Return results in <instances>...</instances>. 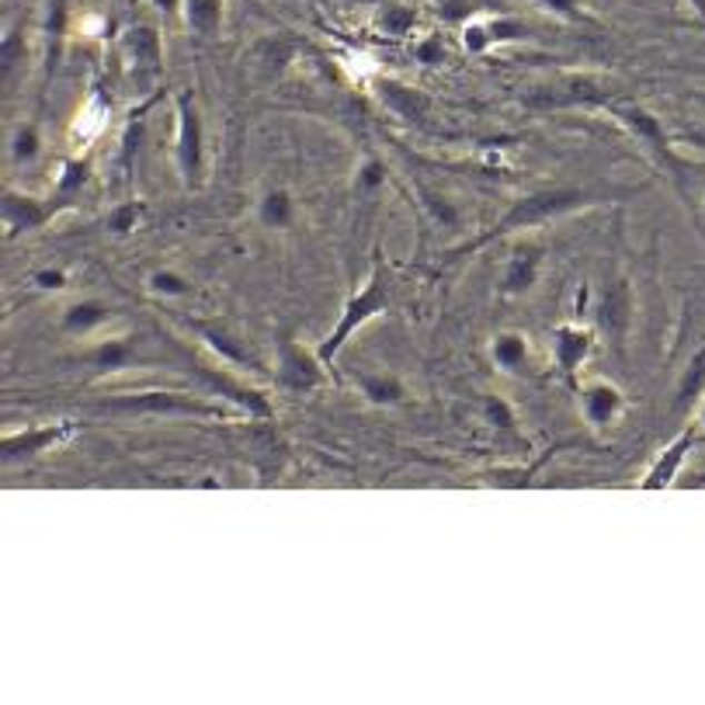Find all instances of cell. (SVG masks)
Here are the masks:
<instances>
[{
  "label": "cell",
  "mask_w": 705,
  "mask_h": 705,
  "mask_svg": "<svg viewBox=\"0 0 705 705\" xmlns=\"http://www.w3.org/2000/svg\"><path fill=\"white\" fill-rule=\"evenodd\" d=\"M618 199V191H602V188H577V185H553V188H535L528 195H522V199H515L512 206H507L504 216H497L490 227L479 234L476 240L463 244V247H453L445 254L448 261H459V258H469V254L484 250L504 237H515V234H528V230H539V227H549V222H559L567 216H577L584 209H595V206H605Z\"/></svg>",
  "instance_id": "cell-1"
},
{
  "label": "cell",
  "mask_w": 705,
  "mask_h": 705,
  "mask_svg": "<svg viewBox=\"0 0 705 705\" xmlns=\"http://www.w3.org/2000/svg\"><path fill=\"white\" fill-rule=\"evenodd\" d=\"M389 306H393V296H389V275H386L383 258H376L373 275L365 278V286L345 302L341 317H337V324L330 327V334L317 345L320 358H324L327 365H334V358L345 351V345L358 334V327H365V324H373L376 317L389 314Z\"/></svg>",
  "instance_id": "cell-2"
},
{
  "label": "cell",
  "mask_w": 705,
  "mask_h": 705,
  "mask_svg": "<svg viewBox=\"0 0 705 705\" xmlns=\"http://www.w3.org/2000/svg\"><path fill=\"white\" fill-rule=\"evenodd\" d=\"M105 414H153V417H209V420H230L247 417L244 410L219 407L199 397H188L178 389H136V393H116L95 404Z\"/></svg>",
  "instance_id": "cell-3"
},
{
  "label": "cell",
  "mask_w": 705,
  "mask_h": 705,
  "mask_svg": "<svg viewBox=\"0 0 705 705\" xmlns=\"http://www.w3.org/2000/svg\"><path fill=\"white\" fill-rule=\"evenodd\" d=\"M175 119H178V136H175L178 175L185 188H199L206 175V122L195 91H181L175 98Z\"/></svg>",
  "instance_id": "cell-4"
},
{
  "label": "cell",
  "mask_w": 705,
  "mask_h": 705,
  "mask_svg": "<svg viewBox=\"0 0 705 705\" xmlns=\"http://www.w3.org/2000/svg\"><path fill=\"white\" fill-rule=\"evenodd\" d=\"M275 379L289 393H314L327 383V361L320 358V351H309L292 330H278Z\"/></svg>",
  "instance_id": "cell-5"
},
{
  "label": "cell",
  "mask_w": 705,
  "mask_h": 705,
  "mask_svg": "<svg viewBox=\"0 0 705 705\" xmlns=\"http://www.w3.org/2000/svg\"><path fill=\"white\" fill-rule=\"evenodd\" d=\"M73 435H77V420H56V425L8 431L4 441H0V456H4V466L32 463V459H42L46 453H52V448H60L63 441H70Z\"/></svg>",
  "instance_id": "cell-6"
},
{
  "label": "cell",
  "mask_w": 705,
  "mask_h": 705,
  "mask_svg": "<svg viewBox=\"0 0 705 705\" xmlns=\"http://www.w3.org/2000/svg\"><path fill=\"white\" fill-rule=\"evenodd\" d=\"M543 265H546V247H543L539 240H522V244H515L512 254H507V261H504L500 278H497V292H500L504 299L528 296L535 286H539Z\"/></svg>",
  "instance_id": "cell-7"
},
{
  "label": "cell",
  "mask_w": 705,
  "mask_h": 705,
  "mask_svg": "<svg viewBox=\"0 0 705 705\" xmlns=\"http://www.w3.org/2000/svg\"><path fill=\"white\" fill-rule=\"evenodd\" d=\"M590 351H595V327L567 320L553 330V358H556V369L563 379L574 383L587 365Z\"/></svg>",
  "instance_id": "cell-8"
},
{
  "label": "cell",
  "mask_w": 705,
  "mask_h": 705,
  "mask_svg": "<svg viewBox=\"0 0 705 705\" xmlns=\"http://www.w3.org/2000/svg\"><path fill=\"white\" fill-rule=\"evenodd\" d=\"M580 414L595 431H605L626 414V393L615 383H605V379L587 383L580 389Z\"/></svg>",
  "instance_id": "cell-9"
},
{
  "label": "cell",
  "mask_w": 705,
  "mask_h": 705,
  "mask_svg": "<svg viewBox=\"0 0 705 705\" xmlns=\"http://www.w3.org/2000/svg\"><path fill=\"white\" fill-rule=\"evenodd\" d=\"M695 445H698V428L688 425L671 445L661 448V456L654 459L651 469H646V476H643L639 487H643V490H664V487H671L674 479H678L682 466L688 463V456L695 453Z\"/></svg>",
  "instance_id": "cell-10"
},
{
  "label": "cell",
  "mask_w": 705,
  "mask_h": 705,
  "mask_svg": "<svg viewBox=\"0 0 705 705\" xmlns=\"http://www.w3.org/2000/svg\"><path fill=\"white\" fill-rule=\"evenodd\" d=\"M56 209H60V206L42 202V199H36V195H21L14 188H8L4 199H0V216H4V227H8L11 237L14 234H24V230L46 227Z\"/></svg>",
  "instance_id": "cell-11"
},
{
  "label": "cell",
  "mask_w": 705,
  "mask_h": 705,
  "mask_svg": "<svg viewBox=\"0 0 705 705\" xmlns=\"http://www.w3.org/2000/svg\"><path fill=\"white\" fill-rule=\"evenodd\" d=\"M615 119L623 122L643 147H651V153H657L664 163L674 167V153H671V143H667V132L661 126V119L654 116V111H646L639 105H629V108H615Z\"/></svg>",
  "instance_id": "cell-12"
},
{
  "label": "cell",
  "mask_w": 705,
  "mask_h": 705,
  "mask_svg": "<svg viewBox=\"0 0 705 705\" xmlns=\"http://www.w3.org/2000/svg\"><path fill=\"white\" fill-rule=\"evenodd\" d=\"M116 317H119L116 306H108L101 299H80V302H73V306L63 309L60 330L70 334V337H91V334L105 330Z\"/></svg>",
  "instance_id": "cell-13"
},
{
  "label": "cell",
  "mask_w": 705,
  "mask_h": 705,
  "mask_svg": "<svg viewBox=\"0 0 705 705\" xmlns=\"http://www.w3.org/2000/svg\"><path fill=\"white\" fill-rule=\"evenodd\" d=\"M376 95L383 98V105L389 111H397V116L407 119V122H425L428 111H431V98L425 91L410 88V83H404V80H379Z\"/></svg>",
  "instance_id": "cell-14"
},
{
  "label": "cell",
  "mask_w": 705,
  "mask_h": 705,
  "mask_svg": "<svg viewBox=\"0 0 705 705\" xmlns=\"http://www.w3.org/2000/svg\"><path fill=\"white\" fill-rule=\"evenodd\" d=\"M528 355H532V341L522 334V330H500L494 334L490 341V361L497 365L500 373H522L528 365Z\"/></svg>",
  "instance_id": "cell-15"
},
{
  "label": "cell",
  "mask_w": 705,
  "mask_h": 705,
  "mask_svg": "<svg viewBox=\"0 0 705 705\" xmlns=\"http://www.w3.org/2000/svg\"><path fill=\"white\" fill-rule=\"evenodd\" d=\"M122 49H126L132 67H143V70H157L160 67L163 46H160L157 28H150V24H132L129 32L122 36Z\"/></svg>",
  "instance_id": "cell-16"
},
{
  "label": "cell",
  "mask_w": 705,
  "mask_h": 705,
  "mask_svg": "<svg viewBox=\"0 0 705 705\" xmlns=\"http://www.w3.org/2000/svg\"><path fill=\"white\" fill-rule=\"evenodd\" d=\"M361 397L373 407H400L407 404V386L397 373H365L358 376Z\"/></svg>",
  "instance_id": "cell-17"
},
{
  "label": "cell",
  "mask_w": 705,
  "mask_h": 705,
  "mask_svg": "<svg viewBox=\"0 0 705 705\" xmlns=\"http://www.w3.org/2000/svg\"><path fill=\"white\" fill-rule=\"evenodd\" d=\"M633 289H629V281H615V286H608L605 299H602V309H598V317L602 324L615 334V337H623L626 327L633 324Z\"/></svg>",
  "instance_id": "cell-18"
},
{
  "label": "cell",
  "mask_w": 705,
  "mask_h": 705,
  "mask_svg": "<svg viewBox=\"0 0 705 705\" xmlns=\"http://www.w3.org/2000/svg\"><path fill=\"white\" fill-rule=\"evenodd\" d=\"M258 222L265 230H289L296 222V195L289 188H268L258 202Z\"/></svg>",
  "instance_id": "cell-19"
},
{
  "label": "cell",
  "mask_w": 705,
  "mask_h": 705,
  "mask_svg": "<svg viewBox=\"0 0 705 705\" xmlns=\"http://www.w3.org/2000/svg\"><path fill=\"white\" fill-rule=\"evenodd\" d=\"M181 14L195 36L216 39L222 32V21H227V0H185Z\"/></svg>",
  "instance_id": "cell-20"
},
{
  "label": "cell",
  "mask_w": 705,
  "mask_h": 705,
  "mask_svg": "<svg viewBox=\"0 0 705 705\" xmlns=\"http://www.w3.org/2000/svg\"><path fill=\"white\" fill-rule=\"evenodd\" d=\"M702 400H705V345L685 365V373L678 379V389H674V407H678V410H692Z\"/></svg>",
  "instance_id": "cell-21"
},
{
  "label": "cell",
  "mask_w": 705,
  "mask_h": 705,
  "mask_svg": "<svg viewBox=\"0 0 705 705\" xmlns=\"http://www.w3.org/2000/svg\"><path fill=\"white\" fill-rule=\"evenodd\" d=\"M42 153V129L39 122H21L11 139H8V157L14 167H28V163H36Z\"/></svg>",
  "instance_id": "cell-22"
},
{
  "label": "cell",
  "mask_w": 705,
  "mask_h": 705,
  "mask_svg": "<svg viewBox=\"0 0 705 705\" xmlns=\"http://www.w3.org/2000/svg\"><path fill=\"white\" fill-rule=\"evenodd\" d=\"M147 289H150L153 296H160V299H181V296H188L195 286H191V278L181 275L178 268H153V271L147 275Z\"/></svg>",
  "instance_id": "cell-23"
},
{
  "label": "cell",
  "mask_w": 705,
  "mask_h": 705,
  "mask_svg": "<svg viewBox=\"0 0 705 705\" xmlns=\"http://www.w3.org/2000/svg\"><path fill=\"white\" fill-rule=\"evenodd\" d=\"M129 355H132V348H129L126 337H111V341H101L95 351H88L83 358L95 361V365H101V369H119V365L129 361Z\"/></svg>",
  "instance_id": "cell-24"
},
{
  "label": "cell",
  "mask_w": 705,
  "mask_h": 705,
  "mask_svg": "<svg viewBox=\"0 0 705 705\" xmlns=\"http://www.w3.org/2000/svg\"><path fill=\"white\" fill-rule=\"evenodd\" d=\"M139 219H143V202H122V206H116L108 212L105 227H108V234H116V237H129V234H136Z\"/></svg>",
  "instance_id": "cell-25"
},
{
  "label": "cell",
  "mask_w": 705,
  "mask_h": 705,
  "mask_svg": "<svg viewBox=\"0 0 705 705\" xmlns=\"http://www.w3.org/2000/svg\"><path fill=\"white\" fill-rule=\"evenodd\" d=\"M484 417H487V425H490V428L507 431V435H515V428H518V417H515L512 404H507L504 397H497V393H490V397H484Z\"/></svg>",
  "instance_id": "cell-26"
},
{
  "label": "cell",
  "mask_w": 705,
  "mask_h": 705,
  "mask_svg": "<svg viewBox=\"0 0 705 705\" xmlns=\"http://www.w3.org/2000/svg\"><path fill=\"white\" fill-rule=\"evenodd\" d=\"M535 4H539L543 11H549V14H556V18H563V21H574V24H590V21H595L587 14L584 0H535Z\"/></svg>",
  "instance_id": "cell-27"
},
{
  "label": "cell",
  "mask_w": 705,
  "mask_h": 705,
  "mask_svg": "<svg viewBox=\"0 0 705 705\" xmlns=\"http://www.w3.org/2000/svg\"><path fill=\"white\" fill-rule=\"evenodd\" d=\"M199 334L206 337V345L216 351V355H222V358H227L230 365H244V369H247V365H250V369H254V361L230 341V337L227 334H219V330H209V327H199Z\"/></svg>",
  "instance_id": "cell-28"
},
{
  "label": "cell",
  "mask_w": 705,
  "mask_h": 705,
  "mask_svg": "<svg viewBox=\"0 0 705 705\" xmlns=\"http://www.w3.org/2000/svg\"><path fill=\"white\" fill-rule=\"evenodd\" d=\"M414 21H417V14L410 8H404V4H389V8L379 11V24L386 28L389 36H407L414 28Z\"/></svg>",
  "instance_id": "cell-29"
},
{
  "label": "cell",
  "mask_w": 705,
  "mask_h": 705,
  "mask_svg": "<svg viewBox=\"0 0 705 705\" xmlns=\"http://www.w3.org/2000/svg\"><path fill=\"white\" fill-rule=\"evenodd\" d=\"M67 281H70V275H67L63 268H39V271L32 275V286H36L39 292H63Z\"/></svg>",
  "instance_id": "cell-30"
},
{
  "label": "cell",
  "mask_w": 705,
  "mask_h": 705,
  "mask_svg": "<svg viewBox=\"0 0 705 705\" xmlns=\"http://www.w3.org/2000/svg\"><path fill=\"white\" fill-rule=\"evenodd\" d=\"M83 185H88V160H67L63 163V178H60V191L73 195Z\"/></svg>",
  "instance_id": "cell-31"
},
{
  "label": "cell",
  "mask_w": 705,
  "mask_h": 705,
  "mask_svg": "<svg viewBox=\"0 0 705 705\" xmlns=\"http://www.w3.org/2000/svg\"><path fill=\"white\" fill-rule=\"evenodd\" d=\"M417 60L425 63V67H438V63H445V42H441L438 36L420 39V42H417Z\"/></svg>",
  "instance_id": "cell-32"
},
{
  "label": "cell",
  "mask_w": 705,
  "mask_h": 705,
  "mask_svg": "<svg viewBox=\"0 0 705 705\" xmlns=\"http://www.w3.org/2000/svg\"><path fill=\"white\" fill-rule=\"evenodd\" d=\"M383 178H386V167H383V160H365L361 163V171H358V181H361V188L365 191H373V188H379L383 185Z\"/></svg>",
  "instance_id": "cell-33"
},
{
  "label": "cell",
  "mask_w": 705,
  "mask_h": 705,
  "mask_svg": "<svg viewBox=\"0 0 705 705\" xmlns=\"http://www.w3.org/2000/svg\"><path fill=\"white\" fill-rule=\"evenodd\" d=\"M150 4L163 14H181L185 11V0H150Z\"/></svg>",
  "instance_id": "cell-34"
},
{
  "label": "cell",
  "mask_w": 705,
  "mask_h": 705,
  "mask_svg": "<svg viewBox=\"0 0 705 705\" xmlns=\"http://www.w3.org/2000/svg\"><path fill=\"white\" fill-rule=\"evenodd\" d=\"M688 8H692V11L705 21V0H688Z\"/></svg>",
  "instance_id": "cell-35"
},
{
  "label": "cell",
  "mask_w": 705,
  "mask_h": 705,
  "mask_svg": "<svg viewBox=\"0 0 705 705\" xmlns=\"http://www.w3.org/2000/svg\"><path fill=\"white\" fill-rule=\"evenodd\" d=\"M698 428H705V400L698 404Z\"/></svg>",
  "instance_id": "cell-36"
},
{
  "label": "cell",
  "mask_w": 705,
  "mask_h": 705,
  "mask_svg": "<svg viewBox=\"0 0 705 705\" xmlns=\"http://www.w3.org/2000/svg\"><path fill=\"white\" fill-rule=\"evenodd\" d=\"M698 101H702V105H705V91H698Z\"/></svg>",
  "instance_id": "cell-37"
},
{
  "label": "cell",
  "mask_w": 705,
  "mask_h": 705,
  "mask_svg": "<svg viewBox=\"0 0 705 705\" xmlns=\"http://www.w3.org/2000/svg\"><path fill=\"white\" fill-rule=\"evenodd\" d=\"M702 181H705V178H702Z\"/></svg>",
  "instance_id": "cell-38"
}]
</instances>
